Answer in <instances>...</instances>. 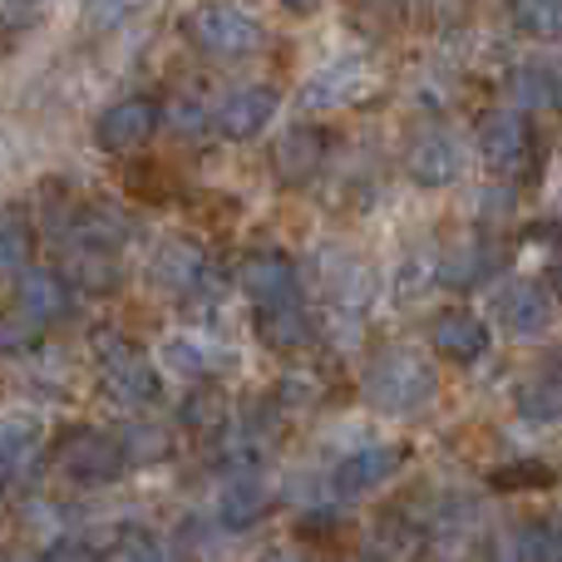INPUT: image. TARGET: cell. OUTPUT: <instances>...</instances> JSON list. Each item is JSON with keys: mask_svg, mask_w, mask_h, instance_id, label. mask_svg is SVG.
I'll return each mask as SVG.
<instances>
[{"mask_svg": "<svg viewBox=\"0 0 562 562\" xmlns=\"http://www.w3.org/2000/svg\"><path fill=\"white\" fill-rule=\"evenodd\" d=\"M360 395H366V405L375 415L409 419V415H425L439 400V375L415 350H385V356L370 360L366 380H360Z\"/></svg>", "mask_w": 562, "mask_h": 562, "instance_id": "1", "label": "cell"}, {"mask_svg": "<svg viewBox=\"0 0 562 562\" xmlns=\"http://www.w3.org/2000/svg\"><path fill=\"white\" fill-rule=\"evenodd\" d=\"M183 35L193 40L203 55H217V59H243L267 45L262 20H257L252 10L233 5V0H207V5H198L193 15L183 20Z\"/></svg>", "mask_w": 562, "mask_h": 562, "instance_id": "2", "label": "cell"}, {"mask_svg": "<svg viewBox=\"0 0 562 562\" xmlns=\"http://www.w3.org/2000/svg\"><path fill=\"white\" fill-rule=\"evenodd\" d=\"M94 356H99V380L119 405H154L158 400V370L148 366V356H138L119 330H99L94 336Z\"/></svg>", "mask_w": 562, "mask_h": 562, "instance_id": "3", "label": "cell"}, {"mask_svg": "<svg viewBox=\"0 0 562 562\" xmlns=\"http://www.w3.org/2000/svg\"><path fill=\"white\" fill-rule=\"evenodd\" d=\"M55 459H59V469H65L75 484H114L119 474H124V445L119 439H109V435H99V429H75V435H65L59 439V449H55Z\"/></svg>", "mask_w": 562, "mask_h": 562, "instance_id": "4", "label": "cell"}, {"mask_svg": "<svg viewBox=\"0 0 562 562\" xmlns=\"http://www.w3.org/2000/svg\"><path fill=\"white\" fill-rule=\"evenodd\" d=\"M498 330L514 340H543L553 330V291L538 281H508L494 296Z\"/></svg>", "mask_w": 562, "mask_h": 562, "instance_id": "5", "label": "cell"}, {"mask_svg": "<svg viewBox=\"0 0 562 562\" xmlns=\"http://www.w3.org/2000/svg\"><path fill=\"white\" fill-rule=\"evenodd\" d=\"M158 128V104L144 94H128V99H114L104 114L94 119V144L104 154H128V148H144Z\"/></svg>", "mask_w": 562, "mask_h": 562, "instance_id": "6", "label": "cell"}, {"mask_svg": "<svg viewBox=\"0 0 562 562\" xmlns=\"http://www.w3.org/2000/svg\"><path fill=\"white\" fill-rule=\"evenodd\" d=\"M405 464V449L400 445H366V449H350L336 469H330V494L336 498H360V494H375L385 479L400 474Z\"/></svg>", "mask_w": 562, "mask_h": 562, "instance_id": "7", "label": "cell"}, {"mask_svg": "<svg viewBox=\"0 0 562 562\" xmlns=\"http://www.w3.org/2000/svg\"><path fill=\"white\" fill-rule=\"evenodd\" d=\"M474 138L494 173H514L528 158V148H533V128H528V119L518 114V109H488V114L479 119Z\"/></svg>", "mask_w": 562, "mask_h": 562, "instance_id": "8", "label": "cell"}, {"mask_svg": "<svg viewBox=\"0 0 562 562\" xmlns=\"http://www.w3.org/2000/svg\"><path fill=\"white\" fill-rule=\"evenodd\" d=\"M203 272H207L203 243H193V237H168L154 252V262H148V286H154L158 296L178 301V296H188V291H198Z\"/></svg>", "mask_w": 562, "mask_h": 562, "instance_id": "9", "label": "cell"}, {"mask_svg": "<svg viewBox=\"0 0 562 562\" xmlns=\"http://www.w3.org/2000/svg\"><path fill=\"white\" fill-rule=\"evenodd\" d=\"M277 109H281V94L272 85H243L217 104V134H223L227 144H247V138H257L272 124Z\"/></svg>", "mask_w": 562, "mask_h": 562, "instance_id": "10", "label": "cell"}, {"mask_svg": "<svg viewBox=\"0 0 562 562\" xmlns=\"http://www.w3.org/2000/svg\"><path fill=\"white\" fill-rule=\"evenodd\" d=\"M405 173L415 188H449L464 178V148L449 134H419L405 154Z\"/></svg>", "mask_w": 562, "mask_h": 562, "instance_id": "11", "label": "cell"}, {"mask_svg": "<svg viewBox=\"0 0 562 562\" xmlns=\"http://www.w3.org/2000/svg\"><path fill=\"white\" fill-rule=\"evenodd\" d=\"M237 286H243L247 301L272 306V301L301 296V272H296V262L281 252H252L243 267H237Z\"/></svg>", "mask_w": 562, "mask_h": 562, "instance_id": "12", "label": "cell"}, {"mask_svg": "<svg viewBox=\"0 0 562 562\" xmlns=\"http://www.w3.org/2000/svg\"><path fill=\"white\" fill-rule=\"evenodd\" d=\"M429 346H435L445 360H454V366H474V360L488 350V326L474 316V311L449 306L429 321Z\"/></svg>", "mask_w": 562, "mask_h": 562, "instance_id": "13", "label": "cell"}, {"mask_svg": "<svg viewBox=\"0 0 562 562\" xmlns=\"http://www.w3.org/2000/svg\"><path fill=\"white\" fill-rule=\"evenodd\" d=\"M321 158H326V134H321L316 124L286 128V134H281L277 144H272V168H277V178H281L286 188H296V183H306V178H316Z\"/></svg>", "mask_w": 562, "mask_h": 562, "instance_id": "14", "label": "cell"}, {"mask_svg": "<svg viewBox=\"0 0 562 562\" xmlns=\"http://www.w3.org/2000/svg\"><path fill=\"white\" fill-rule=\"evenodd\" d=\"M366 89V59L360 55H340L336 65H326L321 75L306 79L301 89V109H330V104H346L350 94Z\"/></svg>", "mask_w": 562, "mask_h": 562, "instance_id": "15", "label": "cell"}, {"mask_svg": "<svg viewBox=\"0 0 562 562\" xmlns=\"http://www.w3.org/2000/svg\"><path fill=\"white\" fill-rule=\"evenodd\" d=\"M257 336H262V346H272V350H301V346L316 340V326H311L301 296H291V301L262 306V316H257Z\"/></svg>", "mask_w": 562, "mask_h": 562, "instance_id": "16", "label": "cell"}, {"mask_svg": "<svg viewBox=\"0 0 562 562\" xmlns=\"http://www.w3.org/2000/svg\"><path fill=\"white\" fill-rule=\"evenodd\" d=\"M267 504H272V498H267L262 479L237 474V479H227L223 494H217V518H223L227 533H247V528H257L267 518Z\"/></svg>", "mask_w": 562, "mask_h": 562, "instance_id": "17", "label": "cell"}, {"mask_svg": "<svg viewBox=\"0 0 562 562\" xmlns=\"http://www.w3.org/2000/svg\"><path fill=\"white\" fill-rule=\"evenodd\" d=\"M15 301H20V316H25L30 326H49V321H59L69 311V286L55 272H40L35 267V272L20 277Z\"/></svg>", "mask_w": 562, "mask_h": 562, "instance_id": "18", "label": "cell"}, {"mask_svg": "<svg viewBox=\"0 0 562 562\" xmlns=\"http://www.w3.org/2000/svg\"><path fill=\"white\" fill-rule=\"evenodd\" d=\"M40 439H45V425L35 415H20V409L15 415H0V484H10L30 464Z\"/></svg>", "mask_w": 562, "mask_h": 562, "instance_id": "19", "label": "cell"}, {"mask_svg": "<svg viewBox=\"0 0 562 562\" xmlns=\"http://www.w3.org/2000/svg\"><path fill=\"white\" fill-rule=\"evenodd\" d=\"M75 237L89 252H119V247L128 243V223L114 207H89V213L75 217Z\"/></svg>", "mask_w": 562, "mask_h": 562, "instance_id": "20", "label": "cell"}, {"mask_svg": "<svg viewBox=\"0 0 562 562\" xmlns=\"http://www.w3.org/2000/svg\"><path fill=\"white\" fill-rule=\"evenodd\" d=\"M488 272H494V257H488L484 243L454 247L449 257H439V281H445V286H454V291L479 286V281H488Z\"/></svg>", "mask_w": 562, "mask_h": 562, "instance_id": "21", "label": "cell"}, {"mask_svg": "<svg viewBox=\"0 0 562 562\" xmlns=\"http://www.w3.org/2000/svg\"><path fill=\"white\" fill-rule=\"evenodd\" d=\"M321 277H326L330 301H350V306H360V301L370 296V272L356 262V257H321Z\"/></svg>", "mask_w": 562, "mask_h": 562, "instance_id": "22", "label": "cell"}, {"mask_svg": "<svg viewBox=\"0 0 562 562\" xmlns=\"http://www.w3.org/2000/svg\"><path fill=\"white\" fill-rule=\"evenodd\" d=\"M508 20L533 40H562V0H508Z\"/></svg>", "mask_w": 562, "mask_h": 562, "instance_id": "23", "label": "cell"}, {"mask_svg": "<svg viewBox=\"0 0 562 562\" xmlns=\"http://www.w3.org/2000/svg\"><path fill=\"white\" fill-rule=\"evenodd\" d=\"M518 415L528 425H562V380L558 375H543L533 385L518 390Z\"/></svg>", "mask_w": 562, "mask_h": 562, "instance_id": "24", "label": "cell"}, {"mask_svg": "<svg viewBox=\"0 0 562 562\" xmlns=\"http://www.w3.org/2000/svg\"><path fill=\"white\" fill-rule=\"evenodd\" d=\"M158 366L168 370V375H183V380H198L207 375V366H213V356H207V346L198 336H168L164 346H158Z\"/></svg>", "mask_w": 562, "mask_h": 562, "instance_id": "25", "label": "cell"}, {"mask_svg": "<svg viewBox=\"0 0 562 562\" xmlns=\"http://www.w3.org/2000/svg\"><path fill=\"white\" fill-rule=\"evenodd\" d=\"M119 445H124L128 464H158V459L173 454V435H168L164 425H134Z\"/></svg>", "mask_w": 562, "mask_h": 562, "instance_id": "26", "label": "cell"}, {"mask_svg": "<svg viewBox=\"0 0 562 562\" xmlns=\"http://www.w3.org/2000/svg\"><path fill=\"white\" fill-rule=\"evenodd\" d=\"M30 257V227L15 213H0V272H15Z\"/></svg>", "mask_w": 562, "mask_h": 562, "instance_id": "27", "label": "cell"}, {"mask_svg": "<svg viewBox=\"0 0 562 562\" xmlns=\"http://www.w3.org/2000/svg\"><path fill=\"white\" fill-rule=\"evenodd\" d=\"M148 0H85V25L89 30H119L128 15H138Z\"/></svg>", "mask_w": 562, "mask_h": 562, "instance_id": "28", "label": "cell"}, {"mask_svg": "<svg viewBox=\"0 0 562 562\" xmlns=\"http://www.w3.org/2000/svg\"><path fill=\"white\" fill-rule=\"evenodd\" d=\"M429 281H439V262L435 257H409L405 267H400V277H395V296L400 301H415V296H425V286Z\"/></svg>", "mask_w": 562, "mask_h": 562, "instance_id": "29", "label": "cell"}, {"mask_svg": "<svg viewBox=\"0 0 562 562\" xmlns=\"http://www.w3.org/2000/svg\"><path fill=\"white\" fill-rule=\"evenodd\" d=\"M488 484L494 488H543V484H553V469L528 459V464H514V469H494Z\"/></svg>", "mask_w": 562, "mask_h": 562, "instance_id": "30", "label": "cell"}, {"mask_svg": "<svg viewBox=\"0 0 562 562\" xmlns=\"http://www.w3.org/2000/svg\"><path fill=\"white\" fill-rule=\"evenodd\" d=\"M109 558H164V543H158L154 533H144V528H128V533L109 548Z\"/></svg>", "mask_w": 562, "mask_h": 562, "instance_id": "31", "label": "cell"}, {"mask_svg": "<svg viewBox=\"0 0 562 562\" xmlns=\"http://www.w3.org/2000/svg\"><path fill=\"white\" fill-rule=\"evenodd\" d=\"M217 409H223V400H217V395H188L183 400V425H198V429L213 425Z\"/></svg>", "mask_w": 562, "mask_h": 562, "instance_id": "32", "label": "cell"}, {"mask_svg": "<svg viewBox=\"0 0 562 562\" xmlns=\"http://www.w3.org/2000/svg\"><path fill=\"white\" fill-rule=\"evenodd\" d=\"M45 558L49 562H55V558H99V548L85 543V538H55V543L45 548Z\"/></svg>", "mask_w": 562, "mask_h": 562, "instance_id": "33", "label": "cell"}, {"mask_svg": "<svg viewBox=\"0 0 562 562\" xmlns=\"http://www.w3.org/2000/svg\"><path fill=\"white\" fill-rule=\"evenodd\" d=\"M30 346V330L25 326H10V321H0V356H10V350H25Z\"/></svg>", "mask_w": 562, "mask_h": 562, "instance_id": "34", "label": "cell"}, {"mask_svg": "<svg viewBox=\"0 0 562 562\" xmlns=\"http://www.w3.org/2000/svg\"><path fill=\"white\" fill-rule=\"evenodd\" d=\"M281 5H286L291 15H311V10H321V0H281Z\"/></svg>", "mask_w": 562, "mask_h": 562, "instance_id": "35", "label": "cell"}, {"mask_svg": "<svg viewBox=\"0 0 562 562\" xmlns=\"http://www.w3.org/2000/svg\"><path fill=\"white\" fill-rule=\"evenodd\" d=\"M553 296H562V267L553 272Z\"/></svg>", "mask_w": 562, "mask_h": 562, "instance_id": "36", "label": "cell"}, {"mask_svg": "<svg viewBox=\"0 0 562 562\" xmlns=\"http://www.w3.org/2000/svg\"><path fill=\"white\" fill-rule=\"evenodd\" d=\"M553 104H562V79H553Z\"/></svg>", "mask_w": 562, "mask_h": 562, "instance_id": "37", "label": "cell"}, {"mask_svg": "<svg viewBox=\"0 0 562 562\" xmlns=\"http://www.w3.org/2000/svg\"><path fill=\"white\" fill-rule=\"evenodd\" d=\"M5 5H40V0H5Z\"/></svg>", "mask_w": 562, "mask_h": 562, "instance_id": "38", "label": "cell"}]
</instances>
